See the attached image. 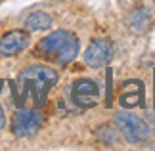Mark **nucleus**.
Masks as SVG:
<instances>
[{"label":"nucleus","instance_id":"1a4fd4ad","mask_svg":"<svg viewBox=\"0 0 155 151\" xmlns=\"http://www.w3.org/2000/svg\"><path fill=\"white\" fill-rule=\"evenodd\" d=\"M52 25V17L46 11H33L25 19V27L29 31H46Z\"/></svg>","mask_w":155,"mask_h":151},{"label":"nucleus","instance_id":"0eeeda50","mask_svg":"<svg viewBox=\"0 0 155 151\" xmlns=\"http://www.w3.org/2000/svg\"><path fill=\"white\" fill-rule=\"evenodd\" d=\"M29 46V34L25 31H10L0 38V56L4 57H14L17 54H21Z\"/></svg>","mask_w":155,"mask_h":151},{"label":"nucleus","instance_id":"ddd939ff","mask_svg":"<svg viewBox=\"0 0 155 151\" xmlns=\"http://www.w3.org/2000/svg\"><path fill=\"white\" fill-rule=\"evenodd\" d=\"M6 126V115H4V109L0 107V128H4Z\"/></svg>","mask_w":155,"mask_h":151},{"label":"nucleus","instance_id":"f8f14e48","mask_svg":"<svg viewBox=\"0 0 155 151\" xmlns=\"http://www.w3.org/2000/svg\"><path fill=\"white\" fill-rule=\"evenodd\" d=\"M147 124H150V130L155 132V113H150V120H147Z\"/></svg>","mask_w":155,"mask_h":151},{"label":"nucleus","instance_id":"9b49d317","mask_svg":"<svg viewBox=\"0 0 155 151\" xmlns=\"http://www.w3.org/2000/svg\"><path fill=\"white\" fill-rule=\"evenodd\" d=\"M98 130H100L98 132L100 140L105 142V143H113V140H111V128H109V126H104V128H98Z\"/></svg>","mask_w":155,"mask_h":151},{"label":"nucleus","instance_id":"39448f33","mask_svg":"<svg viewBox=\"0 0 155 151\" xmlns=\"http://www.w3.org/2000/svg\"><path fill=\"white\" fill-rule=\"evenodd\" d=\"M113 54H115V48L109 38H94L84 52V63L92 69L105 67L113 59Z\"/></svg>","mask_w":155,"mask_h":151},{"label":"nucleus","instance_id":"20e7f679","mask_svg":"<svg viewBox=\"0 0 155 151\" xmlns=\"http://www.w3.org/2000/svg\"><path fill=\"white\" fill-rule=\"evenodd\" d=\"M44 124V117L38 109H19L12 119V132L19 138H31Z\"/></svg>","mask_w":155,"mask_h":151},{"label":"nucleus","instance_id":"7ed1b4c3","mask_svg":"<svg viewBox=\"0 0 155 151\" xmlns=\"http://www.w3.org/2000/svg\"><path fill=\"white\" fill-rule=\"evenodd\" d=\"M115 124L119 132L127 138V142L130 143H142L150 138V124L144 119H140L138 115L127 113V111H119L115 113Z\"/></svg>","mask_w":155,"mask_h":151},{"label":"nucleus","instance_id":"423d86ee","mask_svg":"<svg viewBox=\"0 0 155 151\" xmlns=\"http://www.w3.org/2000/svg\"><path fill=\"white\" fill-rule=\"evenodd\" d=\"M100 88L92 78H81L71 86V100L82 109H90L98 103Z\"/></svg>","mask_w":155,"mask_h":151},{"label":"nucleus","instance_id":"9d476101","mask_svg":"<svg viewBox=\"0 0 155 151\" xmlns=\"http://www.w3.org/2000/svg\"><path fill=\"white\" fill-rule=\"evenodd\" d=\"M150 21H151V15L144 6L136 8L132 14H130V29H134L136 33H144L147 27H150Z\"/></svg>","mask_w":155,"mask_h":151},{"label":"nucleus","instance_id":"f257e3e1","mask_svg":"<svg viewBox=\"0 0 155 151\" xmlns=\"http://www.w3.org/2000/svg\"><path fill=\"white\" fill-rule=\"evenodd\" d=\"M37 56L56 61L58 65H67L79 54V38L69 31H54L37 44Z\"/></svg>","mask_w":155,"mask_h":151},{"label":"nucleus","instance_id":"6e6552de","mask_svg":"<svg viewBox=\"0 0 155 151\" xmlns=\"http://www.w3.org/2000/svg\"><path fill=\"white\" fill-rule=\"evenodd\" d=\"M123 92H121V101L123 107H134L140 103V98H142V82L140 80H127L123 84Z\"/></svg>","mask_w":155,"mask_h":151},{"label":"nucleus","instance_id":"f03ea898","mask_svg":"<svg viewBox=\"0 0 155 151\" xmlns=\"http://www.w3.org/2000/svg\"><path fill=\"white\" fill-rule=\"evenodd\" d=\"M19 82L23 90H33V94L42 103L46 92L58 82V73L50 67H44V65H33L19 75Z\"/></svg>","mask_w":155,"mask_h":151}]
</instances>
